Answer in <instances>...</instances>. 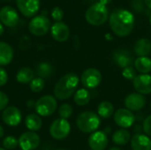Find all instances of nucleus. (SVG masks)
I'll return each instance as SVG.
<instances>
[{"mask_svg": "<svg viewBox=\"0 0 151 150\" xmlns=\"http://www.w3.org/2000/svg\"><path fill=\"white\" fill-rule=\"evenodd\" d=\"M110 27L112 32L119 36L125 37L129 35L134 27V16L126 9H117L110 16Z\"/></svg>", "mask_w": 151, "mask_h": 150, "instance_id": "f257e3e1", "label": "nucleus"}, {"mask_svg": "<svg viewBox=\"0 0 151 150\" xmlns=\"http://www.w3.org/2000/svg\"><path fill=\"white\" fill-rule=\"evenodd\" d=\"M80 78L74 72H68L61 77L56 83L53 93L58 100H66L70 98L79 85Z\"/></svg>", "mask_w": 151, "mask_h": 150, "instance_id": "f03ea898", "label": "nucleus"}, {"mask_svg": "<svg viewBox=\"0 0 151 150\" xmlns=\"http://www.w3.org/2000/svg\"><path fill=\"white\" fill-rule=\"evenodd\" d=\"M109 17V11L106 5L101 3H96L89 6L85 13L87 22L92 26H101L104 24Z\"/></svg>", "mask_w": 151, "mask_h": 150, "instance_id": "7ed1b4c3", "label": "nucleus"}, {"mask_svg": "<svg viewBox=\"0 0 151 150\" xmlns=\"http://www.w3.org/2000/svg\"><path fill=\"white\" fill-rule=\"evenodd\" d=\"M76 125L82 133H93L100 126V117L93 111H84L77 117Z\"/></svg>", "mask_w": 151, "mask_h": 150, "instance_id": "20e7f679", "label": "nucleus"}, {"mask_svg": "<svg viewBox=\"0 0 151 150\" xmlns=\"http://www.w3.org/2000/svg\"><path fill=\"white\" fill-rule=\"evenodd\" d=\"M58 108V102L55 96L47 95L40 97L35 104V109L36 114L42 117H49L54 114Z\"/></svg>", "mask_w": 151, "mask_h": 150, "instance_id": "39448f33", "label": "nucleus"}, {"mask_svg": "<svg viewBox=\"0 0 151 150\" xmlns=\"http://www.w3.org/2000/svg\"><path fill=\"white\" fill-rule=\"evenodd\" d=\"M71 132V126L67 119L57 118L55 119L50 127V136L58 141L65 139Z\"/></svg>", "mask_w": 151, "mask_h": 150, "instance_id": "423d86ee", "label": "nucleus"}, {"mask_svg": "<svg viewBox=\"0 0 151 150\" xmlns=\"http://www.w3.org/2000/svg\"><path fill=\"white\" fill-rule=\"evenodd\" d=\"M50 28V21L44 15L34 17L28 24V29L30 33L35 36H42L46 34Z\"/></svg>", "mask_w": 151, "mask_h": 150, "instance_id": "0eeeda50", "label": "nucleus"}, {"mask_svg": "<svg viewBox=\"0 0 151 150\" xmlns=\"http://www.w3.org/2000/svg\"><path fill=\"white\" fill-rule=\"evenodd\" d=\"M103 80L101 72L96 68L86 69L81 77V81L86 88H97Z\"/></svg>", "mask_w": 151, "mask_h": 150, "instance_id": "6e6552de", "label": "nucleus"}, {"mask_svg": "<svg viewBox=\"0 0 151 150\" xmlns=\"http://www.w3.org/2000/svg\"><path fill=\"white\" fill-rule=\"evenodd\" d=\"M113 119L118 126L126 129L134 125L135 122V116L133 111L127 110V108H120L113 114Z\"/></svg>", "mask_w": 151, "mask_h": 150, "instance_id": "1a4fd4ad", "label": "nucleus"}, {"mask_svg": "<svg viewBox=\"0 0 151 150\" xmlns=\"http://www.w3.org/2000/svg\"><path fill=\"white\" fill-rule=\"evenodd\" d=\"M41 140L35 132L23 133L19 138V146L22 150H35L40 145Z\"/></svg>", "mask_w": 151, "mask_h": 150, "instance_id": "9d476101", "label": "nucleus"}, {"mask_svg": "<svg viewBox=\"0 0 151 150\" xmlns=\"http://www.w3.org/2000/svg\"><path fill=\"white\" fill-rule=\"evenodd\" d=\"M88 142L91 150H104L108 147L109 140L104 131H96L91 133Z\"/></svg>", "mask_w": 151, "mask_h": 150, "instance_id": "9b49d317", "label": "nucleus"}, {"mask_svg": "<svg viewBox=\"0 0 151 150\" xmlns=\"http://www.w3.org/2000/svg\"><path fill=\"white\" fill-rule=\"evenodd\" d=\"M0 20L4 26L12 27L18 25L19 17L17 11L13 7L4 6L0 10Z\"/></svg>", "mask_w": 151, "mask_h": 150, "instance_id": "f8f14e48", "label": "nucleus"}, {"mask_svg": "<svg viewBox=\"0 0 151 150\" xmlns=\"http://www.w3.org/2000/svg\"><path fill=\"white\" fill-rule=\"evenodd\" d=\"M21 112L15 106L5 108L2 113V119L4 123L9 126H17L21 122Z\"/></svg>", "mask_w": 151, "mask_h": 150, "instance_id": "ddd939ff", "label": "nucleus"}, {"mask_svg": "<svg viewBox=\"0 0 151 150\" xmlns=\"http://www.w3.org/2000/svg\"><path fill=\"white\" fill-rule=\"evenodd\" d=\"M16 4L25 17L35 16L40 8V0H16Z\"/></svg>", "mask_w": 151, "mask_h": 150, "instance_id": "4468645a", "label": "nucleus"}, {"mask_svg": "<svg viewBox=\"0 0 151 150\" xmlns=\"http://www.w3.org/2000/svg\"><path fill=\"white\" fill-rule=\"evenodd\" d=\"M124 103L127 110L131 111H139L144 108L146 99L139 93H132L125 98Z\"/></svg>", "mask_w": 151, "mask_h": 150, "instance_id": "2eb2a0df", "label": "nucleus"}, {"mask_svg": "<svg viewBox=\"0 0 151 150\" xmlns=\"http://www.w3.org/2000/svg\"><path fill=\"white\" fill-rule=\"evenodd\" d=\"M133 85L137 93L141 95H149L151 93V75L140 74L137 75L134 80Z\"/></svg>", "mask_w": 151, "mask_h": 150, "instance_id": "dca6fc26", "label": "nucleus"}, {"mask_svg": "<svg viewBox=\"0 0 151 150\" xmlns=\"http://www.w3.org/2000/svg\"><path fill=\"white\" fill-rule=\"evenodd\" d=\"M50 31L53 39L59 42H65L66 40H68L70 36V29L68 26L62 21L55 22L51 26Z\"/></svg>", "mask_w": 151, "mask_h": 150, "instance_id": "f3484780", "label": "nucleus"}, {"mask_svg": "<svg viewBox=\"0 0 151 150\" xmlns=\"http://www.w3.org/2000/svg\"><path fill=\"white\" fill-rule=\"evenodd\" d=\"M112 57L117 65L123 69L131 66L132 63L134 62L133 55L126 49H119L115 50L112 55Z\"/></svg>", "mask_w": 151, "mask_h": 150, "instance_id": "a211bd4d", "label": "nucleus"}, {"mask_svg": "<svg viewBox=\"0 0 151 150\" xmlns=\"http://www.w3.org/2000/svg\"><path fill=\"white\" fill-rule=\"evenodd\" d=\"M133 150H151V139L145 134L135 133L131 138Z\"/></svg>", "mask_w": 151, "mask_h": 150, "instance_id": "6ab92c4d", "label": "nucleus"}, {"mask_svg": "<svg viewBox=\"0 0 151 150\" xmlns=\"http://www.w3.org/2000/svg\"><path fill=\"white\" fill-rule=\"evenodd\" d=\"M14 56V51L12 47L4 42H0V66H4L9 65Z\"/></svg>", "mask_w": 151, "mask_h": 150, "instance_id": "aec40b11", "label": "nucleus"}, {"mask_svg": "<svg viewBox=\"0 0 151 150\" xmlns=\"http://www.w3.org/2000/svg\"><path fill=\"white\" fill-rule=\"evenodd\" d=\"M134 52L139 57H148L151 52V41L147 38L139 39L134 44Z\"/></svg>", "mask_w": 151, "mask_h": 150, "instance_id": "412c9836", "label": "nucleus"}, {"mask_svg": "<svg viewBox=\"0 0 151 150\" xmlns=\"http://www.w3.org/2000/svg\"><path fill=\"white\" fill-rule=\"evenodd\" d=\"M25 125L27 128L31 132H37L42 126V121L41 117L36 113L28 114L25 118Z\"/></svg>", "mask_w": 151, "mask_h": 150, "instance_id": "4be33fe9", "label": "nucleus"}, {"mask_svg": "<svg viewBox=\"0 0 151 150\" xmlns=\"http://www.w3.org/2000/svg\"><path fill=\"white\" fill-rule=\"evenodd\" d=\"M35 79V72L32 68L25 66L20 68L16 73V80L21 84L30 83Z\"/></svg>", "mask_w": 151, "mask_h": 150, "instance_id": "5701e85b", "label": "nucleus"}, {"mask_svg": "<svg viewBox=\"0 0 151 150\" xmlns=\"http://www.w3.org/2000/svg\"><path fill=\"white\" fill-rule=\"evenodd\" d=\"M134 68L141 74H149L151 72V59L148 57H139L134 60Z\"/></svg>", "mask_w": 151, "mask_h": 150, "instance_id": "b1692460", "label": "nucleus"}, {"mask_svg": "<svg viewBox=\"0 0 151 150\" xmlns=\"http://www.w3.org/2000/svg\"><path fill=\"white\" fill-rule=\"evenodd\" d=\"M131 133L127 129H119L112 134V141L116 145H127L131 140Z\"/></svg>", "mask_w": 151, "mask_h": 150, "instance_id": "393cba45", "label": "nucleus"}, {"mask_svg": "<svg viewBox=\"0 0 151 150\" xmlns=\"http://www.w3.org/2000/svg\"><path fill=\"white\" fill-rule=\"evenodd\" d=\"M90 99H91L90 93L86 88H81L77 90L73 95V101L79 106L87 105L90 102Z\"/></svg>", "mask_w": 151, "mask_h": 150, "instance_id": "a878e982", "label": "nucleus"}, {"mask_svg": "<svg viewBox=\"0 0 151 150\" xmlns=\"http://www.w3.org/2000/svg\"><path fill=\"white\" fill-rule=\"evenodd\" d=\"M114 114V106L108 101H104L97 107V115L102 118H108Z\"/></svg>", "mask_w": 151, "mask_h": 150, "instance_id": "bb28decb", "label": "nucleus"}, {"mask_svg": "<svg viewBox=\"0 0 151 150\" xmlns=\"http://www.w3.org/2000/svg\"><path fill=\"white\" fill-rule=\"evenodd\" d=\"M36 72L40 78H49L53 73V66L48 62H42L38 64L36 67Z\"/></svg>", "mask_w": 151, "mask_h": 150, "instance_id": "cd10ccee", "label": "nucleus"}, {"mask_svg": "<svg viewBox=\"0 0 151 150\" xmlns=\"http://www.w3.org/2000/svg\"><path fill=\"white\" fill-rule=\"evenodd\" d=\"M45 86V81L42 78L37 77L35 78L31 82H30V89L34 92V93H40Z\"/></svg>", "mask_w": 151, "mask_h": 150, "instance_id": "c85d7f7f", "label": "nucleus"}, {"mask_svg": "<svg viewBox=\"0 0 151 150\" xmlns=\"http://www.w3.org/2000/svg\"><path fill=\"white\" fill-rule=\"evenodd\" d=\"M2 143L4 149H5L6 150H12L15 149L19 146V140H17L13 136H6Z\"/></svg>", "mask_w": 151, "mask_h": 150, "instance_id": "c756f323", "label": "nucleus"}, {"mask_svg": "<svg viewBox=\"0 0 151 150\" xmlns=\"http://www.w3.org/2000/svg\"><path fill=\"white\" fill-rule=\"evenodd\" d=\"M73 107L69 104V103H64L62 104L59 109H58V114H59V117L61 118H64V119H67L69 118L72 114H73Z\"/></svg>", "mask_w": 151, "mask_h": 150, "instance_id": "7c9ffc66", "label": "nucleus"}, {"mask_svg": "<svg viewBox=\"0 0 151 150\" xmlns=\"http://www.w3.org/2000/svg\"><path fill=\"white\" fill-rule=\"evenodd\" d=\"M122 76L126 79V80H133L137 76L136 75V70L135 68H134L133 66H128V67H126L123 69V72H122Z\"/></svg>", "mask_w": 151, "mask_h": 150, "instance_id": "2f4dec72", "label": "nucleus"}, {"mask_svg": "<svg viewBox=\"0 0 151 150\" xmlns=\"http://www.w3.org/2000/svg\"><path fill=\"white\" fill-rule=\"evenodd\" d=\"M51 17L57 21L59 22L64 17V11L60 7H54L51 11Z\"/></svg>", "mask_w": 151, "mask_h": 150, "instance_id": "473e14b6", "label": "nucleus"}, {"mask_svg": "<svg viewBox=\"0 0 151 150\" xmlns=\"http://www.w3.org/2000/svg\"><path fill=\"white\" fill-rule=\"evenodd\" d=\"M142 130L144 131L146 135L151 137V115L145 118L143 122V126H142Z\"/></svg>", "mask_w": 151, "mask_h": 150, "instance_id": "72a5a7b5", "label": "nucleus"}, {"mask_svg": "<svg viewBox=\"0 0 151 150\" xmlns=\"http://www.w3.org/2000/svg\"><path fill=\"white\" fill-rule=\"evenodd\" d=\"M8 103H9V98L7 95L0 91V111H4L5 108H7Z\"/></svg>", "mask_w": 151, "mask_h": 150, "instance_id": "f704fd0d", "label": "nucleus"}, {"mask_svg": "<svg viewBox=\"0 0 151 150\" xmlns=\"http://www.w3.org/2000/svg\"><path fill=\"white\" fill-rule=\"evenodd\" d=\"M8 81V73L3 68L0 67V87H4Z\"/></svg>", "mask_w": 151, "mask_h": 150, "instance_id": "c9c22d12", "label": "nucleus"}, {"mask_svg": "<svg viewBox=\"0 0 151 150\" xmlns=\"http://www.w3.org/2000/svg\"><path fill=\"white\" fill-rule=\"evenodd\" d=\"M111 2V0H99V3H101V4H104V5H107Z\"/></svg>", "mask_w": 151, "mask_h": 150, "instance_id": "e433bc0d", "label": "nucleus"}, {"mask_svg": "<svg viewBox=\"0 0 151 150\" xmlns=\"http://www.w3.org/2000/svg\"><path fill=\"white\" fill-rule=\"evenodd\" d=\"M4 130L3 126H0V139H1V138H3V137H4Z\"/></svg>", "mask_w": 151, "mask_h": 150, "instance_id": "4c0bfd02", "label": "nucleus"}, {"mask_svg": "<svg viewBox=\"0 0 151 150\" xmlns=\"http://www.w3.org/2000/svg\"><path fill=\"white\" fill-rule=\"evenodd\" d=\"M144 3L150 9H151V0H144Z\"/></svg>", "mask_w": 151, "mask_h": 150, "instance_id": "58836bf2", "label": "nucleus"}, {"mask_svg": "<svg viewBox=\"0 0 151 150\" xmlns=\"http://www.w3.org/2000/svg\"><path fill=\"white\" fill-rule=\"evenodd\" d=\"M4 27H3V25L0 23V36L3 34V33H4Z\"/></svg>", "mask_w": 151, "mask_h": 150, "instance_id": "ea45409f", "label": "nucleus"}, {"mask_svg": "<svg viewBox=\"0 0 151 150\" xmlns=\"http://www.w3.org/2000/svg\"><path fill=\"white\" fill-rule=\"evenodd\" d=\"M109 150H121L119 148H117V147H113V148H111Z\"/></svg>", "mask_w": 151, "mask_h": 150, "instance_id": "a19ab883", "label": "nucleus"}, {"mask_svg": "<svg viewBox=\"0 0 151 150\" xmlns=\"http://www.w3.org/2000/svg\"><path fill=\"white\" fill-rule=\"evenodd\" d=\"M150 25H151V15L150 16Z\"/></svg>", "mask_w": 151, "mask_h": 150, "instance_id": "79ce46f5", "label": "nucleus"}, {"mask_svg": "<svg viewBox=\"0 0 151 150\" xmlns=\"http://www.w3.org/2000/svg\"><path fill=\"white\" fill-rule=\"evenodd\" d=\"M0 150H6L5 149H4V148H0Z\"/></svg>", "mask_w": 151, "mask_h": 150, "instance_id": "37998d69", "label": "nucleus"}, {"mask_svg": "<svg viewBox=\"0 0 151 150\" xmlns=\"http://www.w3.org/2000/svg\"><path fill=\"white\" fill-rule=\"evenodd\" d=\"M57 150H65V149H57Z\"/></svg>", "mask_w": 151, "mask_h": 150, "instance_id": "c03bdc74", "label": "nucleus"}, {"mask_svg": "<svg viewBox=\"0 0 151 150\" xmlns=\"http://www.w3.org/2000/svg\"><path fill=\"white\" fill-rule=\"evenodd\" d=\"M4 1H10V0H4Z\"/></svg>", "mask_w": 151, "mask_h": 150, "instance_id": "a18cd8bd", "label": "nucleus"}, {"mask_svg": "<svg viewBox=\"0 0 151 150\" xmlns=\"http://www.w3.org/2000/svg\"><path fill=\"white\" fill-rule=\"evenodd\" d=\"M150 107H151V103H150Z\"/></svg>", "mask_w": 151, "mask_h": 150, "instance_id": "49530a36", "label": "nucleus"}]
</instances>
